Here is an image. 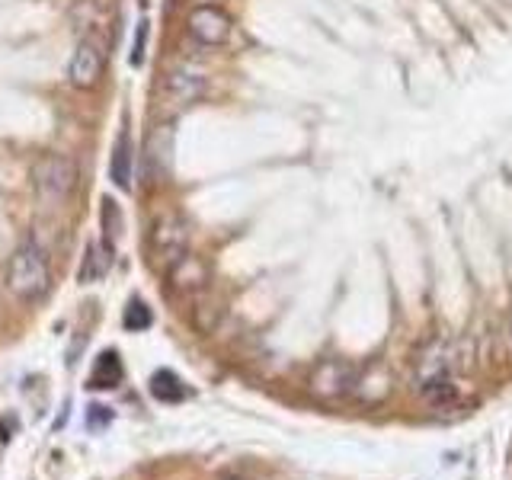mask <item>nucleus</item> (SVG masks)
<instances>
[{"instance_id":"nucleus-1","label":"nucleus","mask_w":512,"mask_h":480,"mask_svg":"<svg viewBox=\"0 0 512 480\" xmlns=\"http://www.w3.org/2000/svg\"><path fill=\"white\" fill-rule=\"evenodd\" d=\"M7 288L20 301H42L52 292V263L36 240H23L7 263Z\"/></svg>"},{"instance_id":"nucleus-2","label":"nucleus","mask_w":512,"mask_h":480,"mask_svg":"<svg viewBox=\"0 0 512 480\" xmlns=\"http://www.w3.org/2000/svg\"><path fill=\"white\" fill-rule=\"evenodd\" d=\"M32 186L45 205H64L77 189V164L61 151H45L32 164Z\"/></svg>"},{"instance_id":"nucleus-3","label":"nucleus","mask_w":512,"mask_h":480,"mask_svg":"<svg viewBox=\"0 0 512 480\" xmlns=\"http://www.w3.org/2000/svg\"><path fill=\"white\" fill-rule=\"evenodd\" d=\"M148 253L157 266L170 269L180 256L189 253V224L183 215H160L151 224V234H148Z\"/></svg>"},{"instance_id":"nucleus-4","label":"nucleus","mask_w":512,"mask_h":480,"mask_svg":"<svg viewBox=\"0 0 512 480\" xmlns=\"http://www.w3.org/2000/svg\"><path fill=\"white\" fill-rule=\"evenodd\" d=\"M356 365L346 359H320L308 375V391L320 400H340L356 391Z\"/></svg>"},{"instance_id":"nucleus-5","label":"nucleus","mask_w":512,"mask_h":480,"mask_svg":"<svg viewBox=\"0 0 512 480\" xmlns=\"http://www.w3.org/2000/svg\"><path fill=\"white\" fill-rule=\"evenodd\" d=\"M186 29H189V36L196 39L199 45L205 48H218L231 39V16L228 10H221L215 4H199V7H192L189 16H186Z\"/></svg>"},{"instance_id":"nucleus-6","label":"nucleus","mask_w":512,"mask_h":480,"mask_svg":"<svg viewBox=\"0 0 512 480\" xmlns=\"http://www.w3.org/2000/svg\"><path fill=\"white\" fill-rule=\"evenodd\" d=\"M103 71H106V55H103V45L96 39H80L74 55H71V64H68V77L77 90H93L96 84L103 80Z\"/></svg>"},{"instance_id":"nucleus-7","label":"nucleus","mask_w":512,"mask_h":480,"mask_svg":"<svg viewBox=\"0 0 512 480\" xmlns=\"http://www.w3.org/2000/svg\"><path fill=\"white\" fill-rule=\"evenodd\" d=\"M167 282H170L173 292L196 295V292H202V288H208V282H212V269H208V263L202 260V256L186 253L167 269Z\"/></svg>"},{"instance_id":"nucleus-8","label":"nucleus","mask_w":512,"mask_h":480,"mask_svg":"<svg viewBox=\"0 0 512 480\" xmlns=\"http://www.w3.org/2000/svg\"><path fill=\"white\" fill-rule=\"evenodd\" d=\"M122 378H125V368H122L119 352L116 349H106L93 362V372L87 378V388H93V391H112V388H119Z\"/></svg>"},{"instance_id":"nucleus-9","label":"nucleus","mask_w":512,"mask_h":480,"mask_svg":"<svg viewBox=\"0 0 512 480\" xmlns=\"http://www.w3.org/2000/svg\"><path fill=\"white\" fill-rule=\"evenodd\" d=\"M167 93L173 96L176 103H196L199 96L205 93V74L196 68H173L167 77Z\"/></svg>"},{"instance_id":"nucleus-10","label":"nucleus","mask_w":512,"mask_h":480,"mask_svg":"<svg viewBox=\"0 0 512 480\" xmlns=\"http://www.w3.org/2000/svg\"><path fill=\"white\" fill-rule=\"evenodd\" d=\"M109 269H112V244H103V240H90L77 279L84 282V285H93V282L106 279Z\"/></svg>"},{"instance_id":"nucleus-11","label":"nucleus","mask_w":512,"mask_h":480,"mask_svg":"<svg viewBox=\"0 0 512 480\" xmlns=\"http://www.w3.org/2000/svg\"><path fill=\"white\" fill-rule=\"evenodd\" d=\"M132 141L122 132L116 138V148H112V157H109V180L116 183L119 189H132V173H135V157H132Z\"/></svg>"},{"instance_id":"nucleus-12","label":"nucleus","mask_w":512,"mask_h":480,"mask_svg":"<svg viewBox=\"0 0 512 480\" xmlns=\"http://www.w3.org/2000/svg\"><path fill=\"white\" fill-rule=\"evenodd\" d=\"M151 394L160 400V404H176V400L186 397V384L176 378L170 368H160V372L151 375Z\"/></svg>"},{"instance_id":"nucleus-13","label":"nucleus","mask_w":512,"mask_h":480,"mask_svg":"<svg viewBox=\"0 0 512 480\" xmlns=\"http://www.w3.org/2000/svg\"><path fill=\"white\" fill-rule=\"evenodd\" d=\"M170 151H173V128L170 125H160L157 132L151 135V141H148V160H151V167L160 170V173H167L170 170Z\"/></svg>"},{"instance_id":"nucleus-14","label":"nucleus","mask_w":512,"mask_h":480,"mask_svg":"<svg viewBox=\"0 0 512 480\" xmlns=\"http://www.w3.org/2000/svg\"><path fill=\"white\" fill-rule=\"evenodd\" d=\"M122 324H125V330L141 333V330H148V327L154 324V314H151V308H148V304H144L141 298H132V301L125 304Z\"/></svg>"},{"instance_id":"nucleus-15","label":"nucleus","mask_w":512,"mask_h":480,"mask_svg":"<svg viewBox=\"0 0 512 480\" xmlns=\"http://www.w3.org/2000/svg\"><path fill=\"white\" fill-rule=\"evenodd\" d=\"M103 228H106V234L116 240V237H122V208H119V202H112V199H106L103 202Z\"/></svg>"},{"instance_id":"nucleus-16","label":"nucleus","mask_w":512,"mask_h":480,"mask_svg":"<svg viewBox=\"0 0 512 480\" xmlns=\"http://www.w3.org/2000/svg\"><path fill=\"white\" fill-rule=\"evenodd\" d=\"M144 42H148V23L138 26V39H135V48H132V64L144 61Z\"/></svg>"},{"instance_id":"nucleus-17","label":"nucleus","mask_w":512,"mask_h":480,"mask_svg":"<svg viewBox=\"0 0 512 480\" xmlns=\"http://www.w3.org/2000/svg\"><path fill=\"white\" fill-rule=\"evenodd\" d=\"M100 420H112V413H109L106 407H100V404H93V407H90V426H96Z\"/></svg>"},{"instance_id":"nucleus-18","label":"nucleus","mask_w":512,"mask_h":480,"mask_svg":"<svg viewBox=\"0 0 512 480\" xmlns=\"http://www.w3.org/2000/svg\"><path fill=\"white\" fill-rule=\"evenodd\" d=\"M231 480H247V477H231Z\"/></svg>"},{"instance_id":"nucleus-19","label":"nucleus","mask_w":512,"mask_h":480,"mask_svg":"<svg viewBox=\"0 0 512 480\" xmlns=\"http://www.w3.org/2000/svg\"><path fill=\"white\" fill-rule=\"evenodd\" d=\"M509 336H512V327H509Z\"/></svg>"}]
</instances>
